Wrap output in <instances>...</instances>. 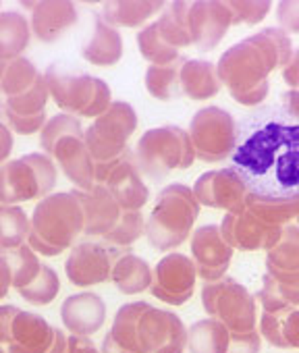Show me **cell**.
<instances>
[{"label": "cell", "mask_w": 299, "mask_h": 353, "mask_svg": "<svg viewBox=\"0 0 299 353\" xmlns=\"http://www.w3.org/2000/svg\"><path fill=\"white\" fill-rule=\"evenodd\" d=\"M233 168L249 194H299V123L274 108H260L237 123Z\"/></svg>", "instance_id": "1"}, {"label": "cell", "mask_w": 299, "mask_h": 353, "mask_svg": "<svg viewBox=\"0 0 299 353\" xmlns=\"http://www.w3.org/2000/svg\"><path fill=\"white\" fill-rule=\"evenodd\" d=\"M293 54L291 38L280 28H266L233 44L218 61L223 88L243 106H258L270 92L268 75L282 69Z\"/></svg>", "instance_id": "2"}, {"label": "cell", "mask_w": 299, "mask_h": 353, "mask_svg": "<svg viewBox=\"0 0 299 353\" xmlns=\"http://www.w3.org/2000/svg\"><path fill=\"white\" fill-rule=\"evenodd\" d=\"M28 245L42 256H59L83 235V210L71 192L50 194L30 216Z\"/></svg>", "instance_id": "3"}, {"label": "cell", "mask_w": 299, "mask_h": 353, "mask_svg": "<svg viewBox=\"0 0 299 353\" xmlns=\"http://www.w3.org/2000/svg\"><path fill=\"white\" fill-rule=\"evenodd\" d=\"M198 214L200 204L194 190L183 183H171L158 194L152 212L145 219L143 235L154 250L169 254L192 237Z\"/></svg>", "instance_id": "4"}, {"label": "cell", "mask_w": 299, "mask_h": 353, "mask_svg": "<svg viewBox=\"0 0 299 353\" xmlns=\"http://www.w3.org/2000/svg\"><path fill=\"white\" fill-rule=\"evenodd\" d=\"M135 166L139 168L145 183L161 185L175 170H185L196 160V150L189 133L179 125H163L147 129L135 150Z\"/></svg>", "instance_id": "5"}, {"label": "cell", "mask_w": 299, "mask_h": 353, "mask_svg": "<svg viewBox=\"0 0 299 353\" xmlns=\"http://www.w3.org/2000/svg\"><path fill=\"white\" fill-rule=\"evenodd\" d=\"M50 98L56 106L73 117L98 119L112 104L110 88L104 79L83 73L65 63H52L44 71Z\"/></svg>", "instance_id": "6"}, {"label": "cell", "mask_w": 299, "mask_h": 353, "mask_svg": "<svg viewBox=\"0 0 299 353\" xmlns=\"http://www.w3.org/2000/svg\"><path fill=\"white\" fill-rule=\"evenodd\" d=\"M137 129V112L129 102L116 100L85 131L83 141L94 158L96 183H104L110 170L129 152L127 141Z\"/></svg>", "instance_id": "7"}, {"label": "cell", "mask_w": 299, "mask_h": 353, "mask_svg": "<svg viewBox=\"0 0 299 353\" xmlns=\"http://www.w3.org/2000/svg\"><path fill=\"white\" fill-rule=\"evenodd\" d=\"M56 185V164L50 156L32 152L0 166V206L44 200Z\"/></svg>", "instance_id": "8"}, {"label": "cell", "mask_w": 299, "mask_h": 353, "mask_svg": "<svg viewBox=\"0 0 299 353\" xmlns=\"http://www.w3.org/2000/svg\"><path fill=\"white\" fill-rule=\"evenodd\" d=\"M202 303L210 318L223 322L229 332H247L258 324V301L245 285L225 276L214 283H204Z\"/></svg>", "instance_id": "9"}, {"label": "cell", "mask_w": 299, "mask_h": 353, "mask_svg": "<svg viewBox=\"0 0 299 353\" xmlns=\"http://www.w3.org/2000/svg\"><path fill=\"white\" fill-rule=\"evenodd\" d=\"M189 139L196 158L204 162H220L233 156L237 145V121L220 106L200 108L189 123Z\"/></svg>", "instance_id": "10"}, {"label": "cell", "mask_w": 299, "mask_h": 353, "mask_svg": "<svg viewBox=\"0 0 299 353\" xmlns=\"http://www.w3.org/2000/svg\"><path fill=\"white\" fill-rule=\"evenodd\" d=\"M192 190L200 206L225 210L227 214H241L249 194L233 166L200 174Z\"/></svg>", "instance_id": "11"}, {"label": "cell", "mask_w": 299, "mask_h": 353, "mask_svg": "<svg viewBox=\"0 0 299 353\" xmlns=\"http://www.w3.org/2000/svg\"><path fill=\"white\" fill-rule=\"evenodd\" d=\"M198 283L196 264L189 256L179 252H169L154 266V281L150 287L158 301L169 305H183L194 297Z\"/></svg>", "instance_id": "12"}, {"label": "cell", "mask_w": 299, "mask_h": 353, "mask_svg": "<svg viewBox=\"0 0 299 353\" xmlns=\"http://www.w3.org/2000/svg\"><path fill=\"white\" fill-rule=\"evenodd\" d=\"M129 250H116L98 241H81L75 243L65 260L67 279L75 287H94L110 281L112 264L118 256Z\"/></svg>", "instance_id": "13"}, {"label": "cell", "mask_w": 299, "mask_h": 353, "mask_svg": "<svg viewBox=\"0 0 299 353\" xmlns=\"http://www.w3.org/2000/svg\"><path fill=\"white\" fill-rule=\"evenodd\" d=\"M139 343L143 353H183L187 326L175 312L150 305L139 320Z\"/></svg>", "instance_id": "14"}, {"label": "cell", "mask_w": 299, "mask_h": 353, "mask_svg": "<svg viewBox=\"0 0 299 353\" xmlns=\"http://www.w3.org/2000/svg\"><path fill=\"white\" fill-rule=\"evenodd\" d=\"M233 248L220 235V227L204 225L192 233V260L204 283H214L227 276L233 262Z\"/></svg>", "instance_id": "15"}, {"label": "cell", "mask_w": 299, "mask_h": 353, "mask_svg": "<svg viewBox=\"0 0 299 353\" xmlns=\"http://www.w3.org/2000/svg\"><path fill=\"white\" fill-rule=\"evenodd\" d=\"M218 227L220 235L235 252H268L282 233V227L260 221L247 208L241 214H225Z\"/></svg>", "instance_id": "16"}, {"label": "cell", "mask_w": 299, "mask_h": 353, "mask_svg": "<svg viewBox=\"0 0 299 353\" xmlns=\"http://www.w3.org/2000/svg\"><path fill=\"white\" fill-rule=\"evenodd\" d=\"M83 210V235L106 237L118 223L123 210L104 183H94L90 190H71Z\"/></svg>", "instance_id": "17"}, {"label": "cell", "mask_w": 299, "mask_h": 353, "mask_svg": "<svg viewBox=\"0 0 299 353\" xmlns=\"http://www.w3.org/2000/svg\"><path fill=\"white\" fill-rule=\"evenodd\" d=\"M231 26L233 17L227 3H192L189 32L192 42L200 52L214 50L223 42Z\"/></svg>", "instance_id": "18"}, {"label": "cell", "mask_w": 299, "mask_h": 353, "mask_svg": "<svg viewBox=\"0 0 299 353\" xmlns=\"http://www.w3.org/2000/svg\"><path fill=\"white\" fill-rule=\"evenodd\" d=\"M104 185L108 188L123 212H141V208L150 200V188L139 168L135 166L133 150H129L123 160L110 170Z\"/></svg>", "instance_id": "19"}, {"label": "cell", "mask_w": 299, "mask_h": 353, "mask_svg": "<svg viewBox=\"0 0 299 353\" xmlns=\"http://www.w3.org/2000/svg\"><path fill=\"white\" fill-rule=\"evenodd\" d=\"M61 322L69 334L92 336L106 322V303L94 291L73 293L61 303Z\"/></svg>", "instance_id": "20"}, {"label": "cell", "mask_w": 299, "mask_h": 353, "mask_svg": "<svg viewBox=\"0 0 299 353\" xmlns=\"http://www.w3.org/2000/svg\"><path fill=\"white\" fill-rule=\"evenodd\" d=\"M30 9V28L36 40L44 44L59 42L77 23V7L73 3H21Z\"/></svg>", "instance_id": "21"}, {"label": "cell", "mask_w": 299, "mask_h": 353, "mask_svg": "<svg viewBox=\"0 0 299 353\" xmlns=\"http://www.w3.org/2000/svg\"><path fill=\"white\" fill-rule=\"evenodd\" d=\"M52 158L61 166L67 179L75 185V190H90L96 183V166L94 158L83 141V137L73 135L65 137L56 143Z\"/></svg>", "instance_id": "22"}, {"label": "cell", "mask_w": 299, "mask_h": 353, "mask_svg": "<svg viewBox=\"0 0 299 353\" xmlns=\"http://www.w3.org/2000/svg\"><path fill=\"white\" fill-rule=\"evenodd\" d=\"M54 330L44 316L21 310L13 322L7 353H46L54 341Z\"/></svg>", "instance_id": "23"}, {"label": "cell", "mask_w": 299, "mask_h": 353, "mask_svg": "<svg viewBox=\"0 0 299 353\" xmlns=\"http://www.w3.org/2000/svg\"><path fill=\"white\" fill-rule=\"evenodd\" d=\"M81 57L96 67H112L123 57V36L116 28L108 26L100 15L92 26V34L81 46Z\"/></svg>", "instance_id": "24"}, {"label": "cell", "mask_w": 299, "mask_h": 353, "mask_svg": "<svg viewBox=\"0 0 299 353\" xmlns=\"http://www.w3.org/2000/svg\"><path fill=\"white\" fill-rule=\"evenodd\" d=\"M110 281L123 295H137L150 291V287H152L154 268H150V264L141 256L127 252L118 256L112 264Z\"/></svg>", "instance_id": "25"}, {"label": "cell", "mask_w": 299, "mask_h": 353, "mask_svg": "<svg viewBox=\"0 0 299 353\" xmlns=\"http://www.w3.org/2000/svg\"><path fill=\"white\" fill-rule=\"evenodd\" d=\"M181 88H183V94L196 102L214 98L223 90L216 65L210 61H200V59L185 61L181 67Z\"/></svg>", "instance_id": "26"}, {"label": "cell", "mask_w": 299, "mask_h": 353, "mask_svg": "<svg viewBox=\"0 0 299 353\" xmlns=\"http://www.w3.org/2000/svg\"><path fill=\"white\" fill-rule=\"evenodd\" d=\"M266 272L274 281L299 272V227L297 225L282 227L280 239L274 243L272 250L266 252Z\"/></svg>", "instance_id": "27"}, {"label": "cell", "mask_w": 299, "mask_h": 353, "mask_svg": "<svg viewBox=\"0 0 299 353\" xmlns=\"http://www.w3.org/2000/svg\"><path fill=\"white\" fill-rule=\"evenodd\" d=\"M32 38L30 19L17 11L0 13V61L11 63L23 57Z\"/></svg>", "instance_id": "28"}, {"label": "cell", "mask_w": 299, "mask_h": 353, "mask_svg": "<svg viewBox=\"0 0 299 353\" xmlns=\"http://www.w3.org/2000/svg\"><path fill=\"white\" fill-rule=\"evenodd\" d=\"M245 208L258 216L260 221L276 227H287V223L295 221L299 214V194L297 196H287V198H276V196H258V194H247Z\"/></svg>", "instance_id": "29"}, {"label": "cell", "mask_w": 299, "mask_h": 353, "mask_svg": "<svg viewBox=\"0 0 299 353\" xmlns=\"http://www.w3.org/2000/svg\"><path fill=\"white\" fill-rule=\"evenodd\" d=\"M229 339V328L208 316L187 328V353H227Z\"/></svg>", "instance_id": "30"}, {"label": "cell", "mask_w": 299, "mask_h": 353, "mask_svg": "<svg viewBox=\"0 0 299 353\" xmlns=\"http://www.w3.org/2000/svg\"><path fill=\"white\" fill-rule=\"evenodd\" d=\"M147 307H150L147 301H131L116 310L112 328L108 332L116 341V345H121L123 349L131 353H143L141 343H139V320Z\"/></svg>", "instance_id": "31"}, {"label": "cell", "mask_w": 299, "mask_h": 353, "mask_svg": "<svg viewBox=\"0 0 299 353\" xmlns=\"http://www.w3.org/2000/svg\"><path fill=\"white\" fill-rule=\"evenodd\" d=\"M187 59H181L171 65H150L143 77L147 94L161 100V102H171L183 96L181 88V67Z\"/></svg>", "instance_id": "32"}, {"label": "cell", "mask_w": 299, "mask_h": 353, "mask_svg": "<svg viewBox=\"0 0 299 353\" xmlns=\"http://www.w3.org/2000/svg\"><path fill=\"white\" fill-rule=\"evenodd\" d=\"M165 11V3H106L100 17L112 28H139L152 19L156 13Z\"/></svg>", "instance_id": "33"}, {"label": "cell", "mask_w": 299, "mask_h": 353, "mask_svg": "<svg viewBox=\"0 0 299 353\" xmlns=\"http://www.w3.org/2000/svg\"><path fill=\"white\" fill-rule=\"evenodd\" d=\"M189 9L192 3H171L158 17V28L165 40L177 48L179 52L192 46V32H189Z\"/></svg>", "instance_id": "34"}, {"label": "cell", "mask_w": 299, "mask_h": 353, "mask_svg": "<svg viewBox=\"0 0 299 353\" xmlns=\"http://www.w3.org/2000/svg\"><path fill=\"white\" fill-rule=\"evenodd\" d=\"M137 48H139L143 61H147L150 65H171V63H177L183 59L181 52L177 48H173L161 34L158 21L147 23L137 34Z\"/></svg>", "instance_id": "35"}, {"label": "cell", "mask_w": 299, "mask_h": 353, "mask_svg": "<svg viewBox=\"0 0 299 353\" xmlns=\"http://www.w3.org/2000/svg\"><path fill=\"white\" fill-rule=\"evenodd\" d=\"M42 75L44 73H40L38 67L30 59L19 57L7 65L5 75H3V79H0V92H3L5 100L17 98L21 94L30 92L42 79Z\"/></svg>", "instance_id": "36"}, {"label": "cell", "mask_w": 299, "mask_h": 353, "mask_svg": "<svg viewBox=\"0 0 299 353\" xmlns=\"http://www.w3.org/2000/svg\"><path fill=\"white\" fill-rule=\"evenodd\" d=\"M30 216L21 206H0V250H15L28 243Z\"/></svg>", "instance_id": "37"}, {"label": "cell", "mask_w": 299, "mask_h": 353, "mask_svg": "<svg viewBox=\"0 0 299 353\" xmlns=\"http://www.w3.org/2000/svg\"><path fill=\"white\" fill-rule=\"evenodd\" d=\"M0 252H3V256L9 262L11 279H13V289L21 291L23 287L34 283V279L40 274L42 262H40L38 254L28 243H23V245H19L15 250H0Z\"/></svg>", "instance_id": "38"}, {"label": "cell", "mask_w": 299, "mask_h": 353, "mask_svg": "<svg viewBox=\"0 0 299 353\" xmlns=\"http://www.w3.org/2000/svg\"><path fill=\"white\" fill-rule=\"evenodd\" d=\"M73 135L83 137L81 121L77 117H73V114L61 112V114L50 117L46 121V125L42 127V131H40V145H42L44 154L52 158L56 143L63 141L65 137H73Z\"/></svg>", "instance_id": "39"}, {"label": "cell", "mask_w": 299, "mask_h": 353, "mask_svg": "<svg viewBox=\"0 0 299 353\" xmlns=\"http://www.w3.org/2000/svg\"><path fill=\"white\" fill-rule=\"evenodd\" d=\"M50 92L46 85V79L42 75V79L25 94L17 96V98H9L5 100V117L13 114V117H38L42 112H46V104H48Z\"/></svg>", "instance_id": "40"}, {"label": "cell", "mask_w": 299, "mask_h": 353, "mask_svg": "<svg viewBox=\"0 0 299 353\" xmlns=\"http://www.w3.org/2000/svg\"><path fill=\"white\" fill-rule=\"evenodd\" d=\"M61 291V279L56 274V270L52 266H46L42 264V270L40 274L34 279V283H30L28 287H23L19 291V295L28 301V303H34V305H48L50 301L56 299Z\"/></svg>", "instance_id": "41"}, {"label": "cell", "mask_w": 299, "mask_h": 353, "mask_svg": "<svg viewBox=\"0 0 299 353\" xmlns=\"http://www.w3.org/2000/svg\"><path fill=\"white\" fill-rule=\"evenodd\" d=\"M143 229H145V219L141 212H123L116 227L102 239L110 248L129 250L139 237H143Z\"/></svg>", "instance_id": "42"}, {"label": "cell", "mask_w": 299, "mask_h": 353, "mask_svg": "<svg viewBox=\"0 0 299 353\" xmlns=\"http://www.w3.org/2000/svg\"><path fill=\"white\" fill-rule=\"evenodd\" d=\"M254 297H256V301L262 305V312H266V314H289L291 310H295V307L282 297V293H280V289H278V283H276L268 272L264 274L262 287H260V291H258Z\"/></svg>", "instance_id": "43"}, {"label": "cell", "mask_w": 299, "mask_h": 353, "mask_svg": "<svg viewBox=\"0 0 299 353\" xmlns=\"http://www.w3.org/2000/svg\"><path fill=\"white\" fill-rule=\"evenodd\" d=\"M233 26H256L260 23L272 9L268 0H258V3H227Z\"/></svg>", "instance_id": "44"}, {"label": "cell", "mask_w": 299, "mask_h": 353, "mask_svg": "<svg viewBox=\"0 0 299 353\" xmlns=\"http://www.w3.org/2000/svg\"><path fill=\"white\" fill-rule=\"evenodd\" d=\"M285 318L287 314H266L258 318V332L262 339H266L268 345L276 349H291L287 339H285Z\"/></svg>", "instance_id": "45"}, {"label": "cell", "mask_w": 299, "mask_h": 353, "mask_svg": "<svg viewBox=\"0 0 299 353\" xmlns=\"http://www.w3.org/2000/svg\"><path fill=\"white\" fill-rule=\"evenodd\" d=\"M260 349H262V336L258 328L247 332H231L227 353H260Z\"/></svg>", "instance_id": "46"}, {"label": "cell", "mask_w": 299, "mask_h": 353, "mask_svg": "<svg viewBox=\"0 0 299 353\" xmlns=\"http://www.w3.org/2000/svg\"><path fill=\"white\" fill-rule=\"evenodd\" d=\"M278 28L287 34H299V3H278L276 5Z\"/></svg>", "instance_id": "47"}, {"label": "cell", "mask_w": 299, "mask_h": 353, "mask_svg": "<svg viewBox=\"0 0 299 353\" xmlns=\"http://www.w3.org/2000/svg\"><path fill=\"white\" fill-rule=\"evenodd\" d=\"M5 119H7L9 129L19 133V135H34L36 131H42V127L48 121L46 112H42L38 117H13V114H7Z\"/></svg>", "instance_id": "48"}, {"label": "cell", "mask_w": 299, "mask_h": 353, "mask_svg": "<svg viewBox=\"0 0 299 353\" xmlns=\"http://www.w3.org/2000/svg\"><path fill=\"white\" fill-rule=\"evenodd\" d=\"M21 310L17 305H0V345H9L11 328Z\"/></svg>", "instance_id": "49"}, {"label": "cell", "mask_w": 299, "mask_h": 353, "mask_svg": "<svg viewBox=\"0 0 299 353\" xmlns=\"http://www.w3.org/2000/svg\"><path fill=\"white\" fill-rule=\"evenodd\" d=\"M285 339L291 349H299V307L291 310L285 318Z\"/></svg>", "instance_id": "50"}, {"label": "cell", "mask_w": 299, "mask_h": 353, "mask_svg": "<svg viewBox=\"0 0 299 353\" xmlns=\"http://www.w3.org/2000/svg\"><path fill=\"white\" fill-rule=\"evenodd\" d=\"M282 79L291 90H299V50H293L289 63L282 67Z\"/></svg>", "instance_id": "51"}, {"label": "cell", "mask_w": 299, "mask_h": 353, "mask_svg": "<svg viewBox=\"0 0 299 353\" xmlns=\"http://www.w3.org/2000/svg\"><path fill=\"white\" fill-rule=\"evenodd\" d=\"M282 112L289 114L295 123H299V90H287L280 94Z\"/></svg>", "instance_id": "52"}, {"label": "cell", "mask_w": 299, "mask_h": 353, "mask_svg": "<svg viewBox=\"0 0 299 353\" xmlns=\"http://www.w3.org/2000/svg\"><path fill=\"white\" fill-rule=\"evenodd\" d=\"M65 353H100V349L94 345V341L90 336H77L71 334L69 343H67V351Z\"/></svg>", "instance_id": "53"}, {"label": "cell", "mask_w": 299, "mask_h": 353, "mask_svg": "<svg viewBox=\"0 0 299 353\" xmlns=\"http://www.w3.org/2000/svg\"><path fill=\"white\" fill-rule=\"evenodd\" d=\"M13 152V131L0 121V166H3Z\"/></svg>", "instance_id": "54"}, {"label": "cell", "mask_w": 299, "mask_h": 353, "mask_svg": "<svg viewBox=\"0 0 299 353\" xmlns=\"http://www.w3.org/2000/svg\"><path fill=\"white\" fill-rule=\"evenodd\" d=\"M13 287V279H11V268H9V262L7 258L0 252V299H5L9 289Z\"/></svg>", "instance_id": "55"}, {"label": "cell", "mask_w": 299, "mask_h": 353, "mask_svg": "<svg viewBox=\"0 0 299 353\" xmlns=\"http://www.w3.org/2000/svg\"><path fill=\"white\" fill-rule=\"evenodd\" d=\"M67 343H69V336L63 332V330H54V341H52V345L48 347V351L46 353H65L67 351Z\"/></svg>", "instance_id": "56"}, {"label": "cell", "mask_w": 299, "mask_h": 353, "mask_svg": "<svg viewBox=\"0 0 299 353\" xmlns=\"http://www.w3.org/2000/svg\"><path fill=\"white\" fill-rule=\"evenodd\" d=\"M100 353H131V351L123 349L121 345H116V341H114L110 334H106V336H104V341H102Z\"/></svg>", "instance_id": "57"}, {"label": "cell", "mask_w": 299, "mask_h": 353, "mask_svg": "<svg viewBox=\"0 0 299 353\" xmlns=\"http://www.w3.org/2000/svg\"><path fill=\"white\" fill-rule=\"evenodd\" d=\"M278 289H280L282 297H285L293 307H299V287H282V285H278Z\"/></svg>", "instance_id": "58"}, {"label": "cell", "mask_w": 299, "mask_h": 353, "mask_svg": "<svg viewBox=\"0 0 299 353\" xmlns=\"http://www.w3.org/2000/svg\"><path fill=\"white\" fill-rule=\"evenodd\" d=\"M5 117V96H3V92H0V119Z\"/></svg>", "instance_id": "59"}, {"label": "cell", "mask_w": 299, "mask_h": 353, "mask_svg": "<svg viewBox=\"0 0 299 353\" xmlns=\"http://www.w3.org/2000/svg\"><path fill=\"white\" fill-rule=\"evenodd\" d=\"M7 65H9V63H3V61H0V79H3V75H5V69H7Z\"/></svg>", "instance_id": "60"}, {"label": "cell", "mask_w": 299, "mask_h": 353, "mask_svg": "<svg viewBox=\"0 0 299 353\" xmlns=\"http://www.w3.org/2000/svg\"><path fill=\"white\" fill-rule=\"evenodd\" d=\"M0 353H7V351H5V349H3V345H0Z\"/></svg>", "instance_id": "61"}, {"label": "cell", "mask_w": 299, "mask_h": 353, "mask_svg": "<svg viewBox=\"0 0 299 353\" xmlns=\"http://www.w3.org/2000/svg\"><path fill=\"white\" fill-rule=\"evenodd\" d=\"M295 221H297V227H299V214H297V219H295Z\"/></svg>", "instance_id": "62"}]
</instances>
